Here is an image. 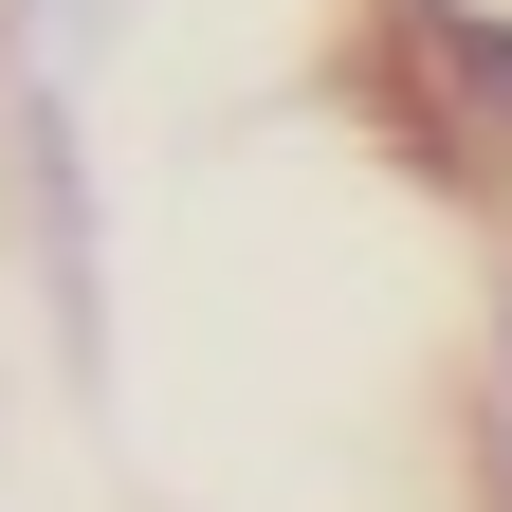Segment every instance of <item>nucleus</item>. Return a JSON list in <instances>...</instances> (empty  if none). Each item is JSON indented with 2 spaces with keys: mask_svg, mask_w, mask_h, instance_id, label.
Returning <instances> with one entry per match:
<instances>
[{
  "mask_svg": "<svg viewBox=\"0 0 512 512\" xmlns=\"http://www.w3.org/2000/svg\"><path fill=\"white\" fill-rule=\"evenodd\" d=\"M403 55H421V110L458 128L476 165H512V0H403Z\"/></svg>",
  "mask_w": 512,
  "mask_h": 512,
  "instance_id": "obj_1",
  "label": "nucleus"
},
{
  "mask_svg": "<svg viewBox=\"0 0 512 512\" xmlns=\"http://www.w3.org/2000/svg\"><path fill=\"white\" fill-rule=\"evenodd\" d=\"M110 37V0H0V55H19V74L0 92H74V55Z\"/></svg>",
  "mask_w": 512,
  "mask_h": 512,
  "instance_id": "obj_2",
  "label": "nucleus"
},
{
  "mask_svg": "<svg viewBox=\"0 0 512 512\" xmlns=\"http://www.w3.org/2000/svg\"><path fill=\"white\" fill-rule=\"evenodd\" d=\"M476 512H512V311H494V366H476Z\"/></svg>",
  "mask_w": 512,
  "mask_h": 512,
  "instance_id": "obj_3",
  "label": "nucleus"
}]
</instances>
